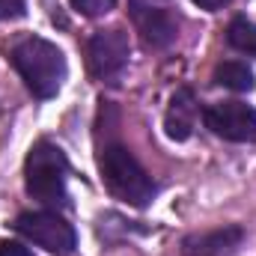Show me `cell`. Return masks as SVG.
I'll return each mask as SVG.
<instances>
[{
    "label": "cell",
    "mask_w": 256,
    "mask_h": 256,
    "mask_svg": "<svg viewBox=\"0 0 256 256\" xmlns=\"http://www.w3.org/2000/svg\"><path fill=\"white\" fill-rule=\"evenodd\" d=\"M0 256H33V254L18 242H0Z\"/></svg>",
    "instance_id": "obj_14"
},
{
    "label": "cell",
    "mask_w": 256,
    "mask_h": 256,
    "mask_svg": "<svg viewBox=\"0 0 256 256\" xmlns=\"http://www.w3.org/2000/svg\"><path fill=\"white\" fill-rule=\"evenodd\" d=\"M68 3H72L80 15H86V18H98V15H104V12H110L116 0H68Z\"/></svg>",
    "instance_id": "obj_12"
},
{
    "label": "cell",
    "mask_w": 256,
    "mask_h": 256,
    "mask_svg": "<svg viewBox=\"0 0 256 256\" xmlns=\"http://www.w3.org/2000/svg\"><path fill=\"white\" fill-rule=\"evenodd\" d=\"M196 98L188 86L176 90L173 98H170V108H167V116H164V128L173 140H188L194 134V126H196Z\"/></svg>",
    "instance_id": "obj_9"
},
{
    "label": "cell",
    "mask_w": 256,
    "mask_h": 256,
    "mask_svg": "<svg viewBox=\"0 0 256 256\" xmlns=\"http://www.w3.org/2000/svg\"><path fill=\"white\" fill-rule=\"evenodd\" d=\"M24 15V0H0V21H12Z\"/></svg>",
    "instance_id": "obj_13"
},
{
    "label": "cell",
    "mask_w": 256,
    "mask_h": 256,
    "mask_svg": "<svg viewBox=\"0 0 256 256\" xmlns=\"http://www.w3.org/2000/svg\"><path fill=\"white\" fill-rule=\"evenodd\" d=\"M15 230L27 242L39 244L42 250L54 256H68L78 248V236H74L72 224H66L54 212H24V214H18Z\"/></svg>",
    "instance_id": "obj_4"
},
{
    "label": "cell",
    "mask_w": 256,
    "mask_h": 256,
    "mask_svg": "<svg viewBox=\"0 0 256 256\" xmlns=\"http://www.w3.org/2000/svg\"><path fill=\"white\" fill-rule=\"evenodd\" d=\"M24 176H27V194L33 200H39L42 206H57L63 208L68 194H66V176H68V161H66L63 149L39 140L33 143L27 164H24Z\"/></svg>",
    "instance_id": "obj_3"
},
{
    "label": "cell",
    "mask_w": 256,
    "mask_h": 256,
    "mask_svg": "<svg viewBox=\"0 0 256 256\" xmlns=\"http://www.w3.org/2000/svg\"><path fill=\"white\" fill-rule=\"evenodd\" d=\"M131 18L143 42L152 48H167L179 33V21L167 0H131Z\"/></svg>",
    "instance_id": "obj_6"
},
{
    "label": "cell",
    "mask_w": 256,
    "mask_h": 256,
    "mask_svg": "<svg viewBox=\"0 0 256 256\" xmlns=\"http://www.w3.org/2000/svg\"><path fill=\"white\" fill-rule=\"evenodd\" d=\"M244 242L242 226H220L208 232H196L182 242V256H236Z\"/></svg>",
    "instance_id": "obj_8"
},
{
    "label": "cell",
    "mask_w": 256,
    "mask_h": 256,
    "mask_svg": "<svg viewBox=\"0 0 256 256\" xmlns=\"http://www.w3.org/2000/svg\"><path fill=\"white\" fill-rule=\"evenodd\" d=\"M9 60L36 98H54L60 92L66 80V57L54 42L33 33L21 36L12 42Z\"/></svg>",
    "instance_id": "obj_1"
},
{
    "label": "cell",
    "mask_w": 256,
    "mask_h": 256,
    "mask_svg": "<svg viewBox=\"0 0 256 256\" xmlns=\"http://www.w3.org/2000/svg\"><path fill=\"white\" fill-rule=\"evenodd\" d=\"M214 84L226 86V90H236V92H250L254 90V72L244 63H220L214 68Z\"/></svg>",
    "instance_id": "obj_10"
},
{
    "label": "cell",
    "mask_w": 256,
    "mask_h": 256,
    "mask_svg": "<svg viewBox=\"0 0 256 256\" xmlns=\"http://www.w3.org/2000/svg\"><path fill=\"white\" fill-rule=\"evenodd\" d=\"M226 42L236 51H242L248 57H256V24L248 21V18H236L230 24V30H226Z\"/></svg>",
    "instance_id": "obj_11"
},
{
    "label": "cell",
    "mask_w": 256,
    "mask_h": 256,
    "mask_svg": "<svg viewBox=\"0 0 256 256\" xmlns=\"http://www.w3.org/2000/svg\"><path fill=\"white\" fill-rule=\"evenodd\" d=\"M202 120L224 140H232V143H254L256 140V110L250 104H244V102L208 104Z\"/></svg>",
    "instance_id": "obj_7"
},
{
    "label": "cell",
    "mask_w": 256,
    "mask_h": 256,
    "mask_svg": "<svg viewBox=\"0 0 256 256\" xmlns=\"http://www.w3.org/2000/svg\"><path fill=\"white\" fill-rule=\"evenodd\" d=\"M86 63L98 80H116L128 66V36L120 27L92 33L86 45Z\"/></svg>",
    "instance_id": "obj_5"
},
{
    "label": "cell",
    "mask_w": 256,
    "mask_h": 256,
    "mask_svg": "<svg viewBox=\"0 0 256 256\" xmlns=\"http://www.w3.org/2000/svg\"><path fill=\"white\" fill-rule=\"evenodd\" d=\"M98 170L108 185V191L128 206H146L155 196V182L152 176L140 167V161L128 152L122 143H108L98 155Z\"/></svg>",
    "instance_id": "obj_2"
},
{
    "label": "cell",
    "mask_w": 256,
    "mask_h": 256,
    "mask_svg": "<svg viewBox=\"0 0 256 256\" xmlns=\"http://www.w3.org/2000/svg\"><path fill=\"white\" fill-rule=\"evenodd\" d=\"M196 6H202V9H220V6H226V3H232V0H194Z\"/></svg>",
    "instance_id": "obj_15"
}]
</instances>
